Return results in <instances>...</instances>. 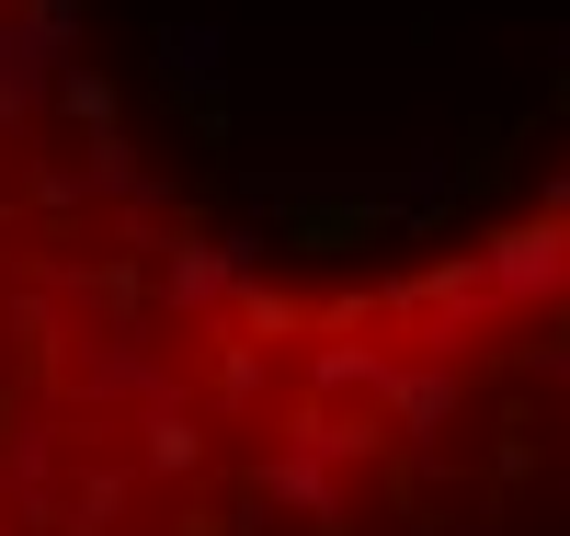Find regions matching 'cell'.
<instances>
[{
	"instance_id": "1",
	"label": "cell",
	"mask_w": 570,
	"mask_h": 536,
	"mask_svg": "<svg viewBox=\"0 0 570 536\" xmlns=\"http://www.w3.org/2000/svg\"><path fill=\"white\" fill-rule=\"evenodd\" d=\"M0 536H570V115L491 206L274 263L80 0H0Z\"/></svg>"
}]
</instances>
